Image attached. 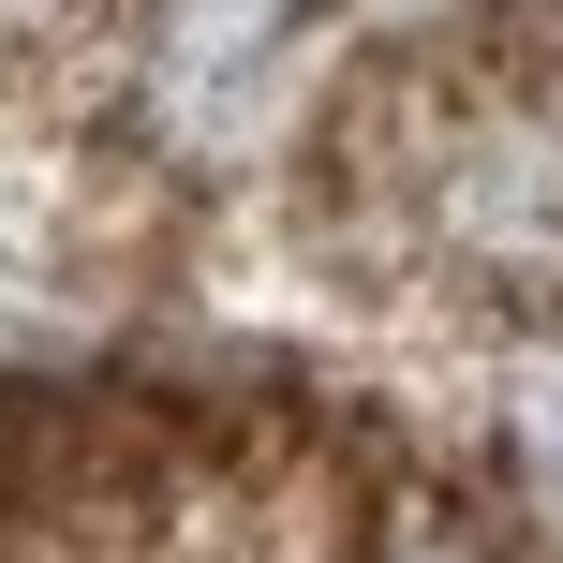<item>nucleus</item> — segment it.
Segmentation results:
<instances>
[{"label":"nucleus","instance_id":"f257e3e1","mask_svg":"<svg viewBox=\"0 0 563 563\" xmlns=\"http://www.w3.org/2000/svg\"><path fill=\"white\" fill-rule=\"evenodd\" d=\"M341 148H356V194H386L460 282L563 297V45H519V30L416 45L356 89Z\"/></svg>","mask_w":563,"mask_h":563},{"label":"nucleus","instance_id":"f03ea898","mask_svg":"<svg viewBox=\"0 0 563 563\" xmlns=\"http://www.w3.org/2000/svg\"><path fill=\"white\" fill-rule=\"evenodd\" d=\"M311 0H134V119L164 148H223L282 89Z\"/></svg>","mask_w":563,"mask_h":563},{"label":"nucleus","instance_id":"7ed1b4c3","mask_svg":"<svg viewBox=\"0 0 563 563\" xmlns=\"http://www.w3.org/2000/svg\"><path fill=\"white\" fill-rule=\"evenodd\" d=\"M371 563H489V549H475V534H445V519H416V534H386Z\"/></svg>","mask_w":563,"mask_h":563}]
</instances>
